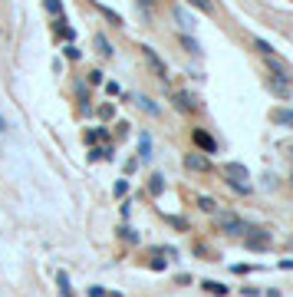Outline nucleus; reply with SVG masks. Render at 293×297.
<instances>
[{
  "label": "nucleus",
  "mask_w": 293,
  "mask_h": 297,
  "mask_svg": "<svg viewBox=\"0 0 293 297\" xmlns=\"http://www.w3.org/2000/svg\"><path fill=\"white\" fill-rule=\"evenodd\" d=\"M185 3H191V7H198L201 13H214V3L211 0H185Z\"/></svg>",
  "instance_id": "nucleus-13"
},
{
  "label": "nucleus",
  "mask_w": 293,
  "mask_h": 297,
  "mask_svg": "<svg viewBox=\"0 0 293 297\" xmlns=\"http://www.w3.org/2000/svg\"><path fill=\"white\" fill-rule=\"evenodd\" d=\"M273 122H280V126H293V109H273L270 112Z\"/></svg>",
  "instance_id": "nucleus-8"
},
{
  "label": "nucleus",
  "mask_w": 293,
  "mask_h": 297,
  "mask_svg": "<svg viewBox=\"0 0 293 297\" xmlns=\"http://www.w3.org/2000/svg\"><path fill=\"white\" fill-rule=\"evenodd\" d=\"M214 221H217V228L228 231V234H247V225L237 215H231V211H214Z\"/></svg>",
  "instance_id": "nucleus-2"
},
{
  "label": "nucleus",
  "mask_w": 293,
  "mask_h": 297,
  "mask_svg": "<svg viewBox=\"0 0 293 297\" xmlns=\"http://www.w3.org/2000/svg\"><path fill=\"white\" fill-rule=\"evenodd\" d=\"M175 17H178V20L185 23V27H191V23H195V20H191V17H188V13H185V10H175Z\"/></svg>",
  "instance_id": "nucleus-24"
},
{
  "label": "nucleus",
  "mask_w": 293,
  "mask_h": 297,
  "mask_svg": "<svg viewBox=\"0 0 293 297\" xmlns=\"http://www.w3.org/2000/svg\"><path fill=\"white\" fill-rule=\"evenodd\" d=\"M250 251H264V248H270V234L267 231H257V228H247V238H244Z\"/></svg>",
  "instance_id": "nucleus-4"
},
{
  "label": "nucleus",
  "mask_w": 293,
  "mask_h": 297,
  "mask_svg": "<svg viewBox=\"0 0 293 297\" xmlns=\"http://www.w3.org/2000/svg\"><path fill=\"white\" fill-rule=\"evenodd\" d=\"M221 175L228 178V182L237 188V192H250V185H247V165H240V162H224V165H221Z\"/></svg>",
  "instance_id": "nucleus-1"
},
{
  "label": "nucleus",
  "mask_w": 293,
  "mask_h": 297,
  "mask_svg": "<svg viewBox=\"0 0 293 297\" xmlns=\"http://www.w3.org/2000/svg\"><path fill=\"white\" fill-rule=\"evenodd\" d=\"M175 102H178V109H195V96L191 93H175Z\"/></svg>",
  "instance_id": "nucleus-9"
},
{
  "label": "nucleus",
  "mask_w": 293,
  "mask_h": 297,
  "mask_svg": "<svg viewBox=\"0 0 293 297\" xmlns=\"http://www.w3.org/2000/svg\"><path fill=\"white\" fill-rule=\"evenodd\" d=\"M43 7L50 13H63V0H43Z\"/></svg>",
  "instance_id": "nucleus-17"
},
{
  "label": "nucleus",
  "mask_w": 293,
  "mask_h": 297,
  "mask_svg": "<svg viewBox=\"0 0 293 297\" xmlns=\"http://www.w3.org/2000/svg\"><path fill=\"white\" fill-rule=\"evenodd\" d=\"M106 135H109L106 129H92V132H86V145H96L99 139H106Z\"/></svg>",
  "instance_id": "nucleus-15"
},
{
  "label": "nucleus",
  "mask_w": 293,
  "mask_h": 297,
  "mask_svg": "<svg viewBox=\"0 0 293 297\" xmlns=\"http://www.w3.org/2000/svg\"><path fill=\"white\" fill-rule=\"evenodd\" d=\"M56 36H63L66 43H73V36H76V30H73V27H66V23L59 20V23H56Z\"/></svg>",
  "instance_id": "nucleus-11"
},
{
  "label": "nucleus",
  "mask_w": 293,
  "mask_h": 297,
  "mask_svg": "<svg viewBox=\"0 0 293 297\" xmlns=\"http://www.w3.org/2000/svg\"><path fill=\"white\" fill-rule=\"evenodd\" d=\"M191 139H195V145H198V149H205L207 155H214V152H217V142L211 139V135H207L205 129H195V132H191Z\"/></svg>",
  "instance_id": "nucleus-6"
},
{
  "label": "nucleus",
  "mask_w": 293,
  "mask_h": 297,
  "mask_svg": "<svg viewBox=\"0 0 293 297\" xmlns=\"http://www.w3.org/2000/svg\"><path fill=\"white\" fill-rule=\"evenodd\" d=\"M165 221H168V225H175V228H181V231L188 228V221H185V218H178V215H165Z\"/></svg>",
  "instance_id": "nucleus-18"
},
{
  "label": "nucleus",
  "mask_w": 293,
  "mask_h": 297,
  "mask_svg": "<svg viewBox=\"0 0 293 297\" xmlns=\"http://www.w3.org/2000/svg\"><path fill=\"white\" fill-rule=\"evenodd\" d=\"M96 50H99V56H112V43H109L102 33H96Z\"/></svg>",
  "instance_id": "nucleus-10"
},
{
  "label": "nucleus",
  "mask_w": 293,
  "mask_h": 297,
  "mask_svg": "<svg viewBox=\"0 0 293 297\" xmlns=\"http://www.w3.org/2000/svg\"><path fill=\"white\" fill-rule=\"evenodd\" d=\"M99 10L106 13V17H109V20H112V23H122V17H119V13H116V10H109V7H102V3H99Z\"/></svg>",
  "instance_id": "nucleus-22"
},
{
  "label": "nucleus",
  "mask_w": 293,
  "mask_h": 297,
  "mask_svg": "<svg viewBox=\"0 0 293 297\" xmlns=\"http://www.w3.org/2000/svg\"><path fill=\"white\" fill-rule=\"evenodd\" d=\"M142 3H145V7H152V3H155V0H142Z\"/></svg>",
  "instance_id": "nucleus-28"
},
{
  "label": "nucleus",
  "mask_w": 293,
  "mask_h": 297,
  "mask_svg": "<svg viewBox=\"0 0 293 297\" xmlns=\"http://www.w3.org/2000/svg\"><path fill=\"white\" fill-rule=\"evenodd\" d=\"M66 56H69V60H79V50H76L73 43H69V46H66Z\"/></svg>",
  "instance_id": "nucleus-26"
},
{
  "label": "nucleus",
  "mask_w": 293,
  "mask_h": 297,
  "mask_svg": "<svg viewBox=\"0 0 293 297\" xmlns=\"http://www.w3.org/2000/svg\"><path fill=\"white\" fill-rule=\"evenodd\" d=\"M267 89H270L273 96L287 99V96H290V83H287V73H273V76H267Z\"/></svg>",
  "instance_id": "nucleus-5"
},
{
  "label": "nucleus",
  "mask_w": 293,
  "mask_h": 297,
  "mask_svg": "<svg viewBox=\"0 0 293 297\" xmlns=\"http://www.w3.org/2000/svg\"><path fill=\"white\" fill-rule=\"evenodd\" d=\"M139 50H142V56H145V63L152 66V73L165 83V79H168V66H165V60H162L158 53H155L152 46H139Z\"/></svg>",
  "instance_id": "nucleus-3"
},
{
  "label": "nucleus",
  "mask_w": 293,
  "mask_h": 297,
  "mask_svg": "<svg viewBox=\"0 0 293 297\" xmlns=\"http://www.w3.org/2000/svg\"><path fill=\"white\" fill-rule=\"evenodd\" d=\"M139 106H142L145 112H148V116H158V106H155V102H152L148 96H139Z\"/></svg>",
  "instance_id": "nucleus-14"
},
{
  "label": "nucleus",
  "mask_w": 293,
  "mask_h": 297,
  "mask_svg": "<svg viewBox=\"0 0 293 297\" xmlns=\"http://www.w3.org/2000/svg\"><path fill=\"white\" fill-rule=\"evenodd\" d=\"M254 43H257V50H261L264 56H273V46L267 43V40H261V36H257V40H254Z\"/></svg>",
  "instance_id": "nucleus-19"
},
{
  "label": "nucleus",
  "mask_w": 293,
  "mask_h": 297,
  "mask_svg": "<svg viewBox=\"0 0 293 297\" xmlns=\"http://www.w3.org/2000/svg\"><path fill=\"white\" fill-rule=\"evenodd\" d=\"M181 43H185V46H188V50H191V53H201V46H198V43H195V40H191V36H181Z\"/></svg>",
  "instance_id": "nucleus-23"
},
{
  "label": "nucleus",
  "mask_w": 293,
  "mask_h": 297,
  "mask_svg": "<svg viewBox=\"0 0 293 297\" xmlns=\"http://www.w3.org/2000/svg\"><path fill=\"white\" fill-rule=\"evenodd\" d=\"M59 291H63V297H69V277H66V271H59Z\"/></svg>",
  "instance_id": "nucleus-21"
},
{
  "label": "nucleus",
  "mask_w": 293,
  "mask_h": 297,
  "mask_svg": "<svg viewBox=\"0 0 293 297\" xmlns=\"http://www.w3.org/2000/svg\"><path fill=\"white\" fill-rule=\"evenodd\" d=\"M198 205H201V208H205V211H211V215H214V211H217V205H214V201H211V198H205V195L198 198Z\"/></svg>",
  "instance_id": "nucleus-20"
},
{
  "label": "nucleus",
  "mask_w": 293,
  "mask_h": 297,
  "mask_svg": "<svg viewBox=\"0 0 293 297\" xmlns=\"http://www.w3.org/2000/svg\"><path fill=\"white\" fill-rule=\"evenodd\" d=\"M89 297H106V291L102 287H89Z\"/></svg>",
  "instance_id": "nucleus-27"
},
{
  "label": "nucleus",
  "mask_w": 293,
  "mask_h": 297,
  "mask_svg": "<svg viewBox=\"0 0 293 297\" xmlns=\"http://www.w3.org/2000/svg\"><path fill=\"white\" fill-rule=\"evenodd\" d=\"M185 168L188 172H211V162H207L205 155H185Z\"/></svg>",
  "instance_id": "nucleus-7"
},
{
  "label": "nucleus",
  "mask_w": 293,
  "mask_h": 297,
  "mask_svg": "<svg viewBox=\"0 0 293 297\" xmlns=\"http://www.w3.org/2000/svg\"><path fill=\"white\" fill-rule=\"evenodd\" d=\"M201 287H205L207 294H217V297H221V294H228V287H224V284H217V281H205Z\"/></svg>",
  "instance_id": "nucleus-12"
},
{
  "label": "nucleus",
  "mask_w": 293,
  "mask_h": 297,
  "mask_svg": "<svg viewBox=\"0 0 293 297\" xmlns=\"http://www.w3.org/2000/svg\"><path fill=\"white\" fill-rule=\"evenodd\" d=\"M162 188H165L162 175H152V182H148V192H152V195H162Z\"/></svg>",
  "instance_id": "nucleus-16"
},
{
  "label": "nucleus",
  "mask_w": 293,
  "mask_h": 297,
  "mask_svg": "<svg viewBox=\"0 0 293 297\" xmlns=\"http://www.w3.org/2000/svg\"><path fill=\"white\" fill-rule=\"evenodd\" d=\"M122 238H125V241H139V234H135V231H129V228H122Z\"/></svg>",
  "instance_id": "nucleus-25"
}]
</instances>
